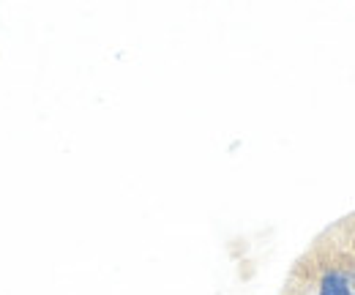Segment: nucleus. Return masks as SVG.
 Here are the masks:
<instances>
[{
  "instance_id": "nucleus-1",
  "label": "nucleus",
  "mask_w": 355,
  "mask_h": 295,
  "mask_svg": "<svg viewBox=\"0 0 355 295\" xmlns=\"http://www.w3.org/2000/svg\"><path fill=\"white\" fill-rule=\"evenodd\" d=\"M355 293V273L350 268H325L320 282H317V295H353Z\"/></svg>"
},
{
  "instance_id": "nucleus-2",
  "label": "nucleus",
  "mask_w": 355,
  "mask_h": 295,
  "mask_svg": "<svg viewBox=\"0 0 355 295\" xmlns=\"http://www.w3.org/2000/svg\"><path fill=\"white\" fill-rule=\"evenodd\" d=\"M353 295H355V293H353Z\"/></svg>"
}]
</instances>
